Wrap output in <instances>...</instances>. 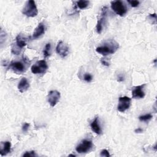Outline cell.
<instances>
[{"instance_id": "cell-1", "label": "cell", "mask_w": 157, "mask_h": 157, "mask_svg": "<svg viewBox=\"0 0 157 157\" xmlns=\"http://www.w3.org/2000/svg\"><path fill=\"white\" fill-rule=\"evenodd\" d=\"M119 48V44L114 40H107L104 41L96 48V52L103 56L113 54Z\"/></svg>"}, {"instance_id": "cell-2", "label": "cell", "mask_w": 157, "mask_h": 157, "mask_svg": "<svg viewBox=\"0 0 157 157\" xmlns=\"http://www.w3.org/2000/svg\"><path fill=\"white\" fill-rule=\"evenodd\" d=\"M29 61L27 59L23 58L20 60H14L11 61L9 64V67L17 74H21L26 71Z\"/></svg>"}, {"instance_id": "cell-3", "label": "cell", "mask_w": 157, "mask_h": 157, "mask_svg": "<svg viewBox=\"0 0 157 157\" xmlns=\"http://www.w3.org/2000/svg\"><path fill=\"white\" fill-rule=\"evenodd\" d=\"M27 39L22 34H18L15 39V42L12 47V53L15 55H19L21 50L26 45Z\"/></svg>"}, {"instance_id": "cell-4", "label": "cell", "mask_w": 157, "mask_h": 157, "mask_svg": "<svg viewBox=\"0 0 157 157\" xmlns=\"http://www.w3.org/2000/svg\"><path fill=\"white\" fill-rule=\"evenodd\" d=\"M22 13L28 17H36L38 14V10L35 2L33 0L28 1L22 9Z\"/></svg>"}, {"instance_id": "cell-5", "label": "cell", "mask_w": 157, "mask_h": 157, "mask_svg": "<svg viewBox=\"0 0 157 157\" xmlns=\"http://www.w3.org/2000/svg\"><path fill=\"white\" fill-rule=\"evenodd\" d=\"M48 69V65L47 62L44 60H39L36 62L34 64L31 66V72L34 74H44Z\"/></svg>"}, {"instance_id": "cell-6", "label": "cell", "mask_w": 157, "mask_h": 157, "mask_svg": "<svg viewBox=\"0 0 157 157\" xmlns=\"http://www.w3.org/2000/svg\"><path fill=\"white\" fill-rule=\"evenodd\" d=\"M112 9L118 15L123 17L127 12V8L125 4L121 1H114L111 2Z\"/></svg>"}, {"instance_id": "cell-7", "label": "cell", "mask_w": 157, "mask_h": 157, "mask_svg": "<svg viewBox=\"0 0 157 157\" xmlns=\"http://www.w3.org/2000/svg\"><path fill=\"white\" fill-rule=\"evenodd\" d=\"M93 148V142L90 140H83L75 148L78 153H85L91 150Z\"/></svg>"}, {"instance_id": "cell-8", "label": "cell", "mask_w": 157, "mask_h": 157, "mask_svg": "<svg viewBox=\"0 0 157 157\" xmlns=\"http://www.w3.org/2000/svg\"><path fill=\"white\" fill-rule=\"evenodd\" d=\"M107 10H108V8L106 6H104L101 9V17L98 20L97 25H96V31L98 34H101L102 33L104 25L105 23L106 16L107 14Z\"/></svg>"}, {"instance_id": "cell-9", "label": "cell", "mask_w": 157, "mask_h": 157, "mask_svg": "<svg viewBox=\"0 0 157 157\" xmlns=\"http://www.w3.org/2000/svg\"><path fill=\"white\" fill-rule=\"evenodd\" d=\"M131 99L129 97L123 96L120 97L118 99V104L117 110L120 112H124L128 109L131 105Z\"/></svg>"}, {"instance_id": "cell-10", "label": "cell", "mask_w": 157, "mask_h": 157, "mask_svg": "<svg viewBox=\"0 0 157 157\" xmlns=\"http://www.w3.org/2000/svg\"><path fill=\"white\" fill-rule=\"evenodd\" d=\"M60 98V93L56 90H51L47 95V101L52 107H54L58 102Z\"/></svg>"}, {"instance_id": "cell-11", "label": "cell", "mask_w": 157, "mask_h": 157, "mask_svg": "<svg viewBox=\"0 0 157 157\" xmlns=\"http://www.w3.org/2000/svg\"><path fill=\"white\" fill-rule=\"evenodd\" d=\"M68 45L63 41H59L56 47V53L62 58L66 57L69 53Z\"/></svg>"}, {"instance_id": "cell-12", "label": "cell", "mask_w": 157, "mask_h": 157, "mask_svg": "<svg viewBox=\"0 0 157 157\" xmlns=\"http://www.w3.org/2000/svg\"><path fill=\"white\" fill-rule=\"evenodd\" d=\"M145 84L133 87L132 90V97L134 99H142L145 97V92L144 91Z\"/></svg>"}, {"instance_id": "cell-13", "label": "cell", "mask_w": 157, "mask_h": 157, "mask_svg": "<svg viewBox=\"0 0 157 157\" xmlns=\"http://www.w3.org/2000/svg\"><path fill=\"white\" fill-rule=\"evenodd\" d=\"M45 26L43 23H40L38 26L36 28L33 34V39H36L40 37L45 33Z\"/></svg>"}, {"instance_id": "cell-14", "label": "cell", "mask_w": 157, "mask_h": 157, "mask_svg": "<svg viewBox=\"0 0 157 157\" xmlns=\"http://www.w3.org/2000/svg\"><path fill=\"white\" fill-rule=\"evenodd\" d=\"M11 151V143L9 141L2 142L0 150L1 156H3L7 155Z\"/></svg>"}, {"instance_id": "cell-15", "label": "cell", "mask_w": 157, "mask_h": 157, "mask_svg": "<svg viewBox=\"0 0 157 157\" xmlns=\"http://www.w3.org/2000/svg\"><path fill=\"white\" fill-rule=\"evenodd\" d=\"M29 87V83L25 77H23L18 84V89L21 93L26 91Z\"/></svg>"}, {"instance_id": "cell-16", "label": "cell", "mask_w": 157, "mask_h": 157, "mask_svg": "<svg viewBox=\"0 0 157 157\" xmlns=\"http://www.w3.org/2000/svg\"><path fill=\"white\" fill-rule=\"evenodd\" d=\"M90 126H91V130L94 133H96L97 134H101L102 130H101V126L99 125V123L98 117L95 118V119L90 124Z\"/></svg>"}, {"instance_id": "cell-17", "label": "cell", "mask_w": 157, "mask_h": 157, "mask_svg": "<svg viewBox=\"0 0 157 157\" xmlns=\"http://www.w3.org/2000/svg\"><path fill=\"white\" fill-rule=\"evenodd\" d=\"M90 2L88 1H78L76 2V6L78 8H79L80 9H86L88 5H89Z\"/></svg>"}, {"instance_id": "cell-18", "label": "cell", "mask_w": 157, "mask_h": 157, "mask_svg": "<svg viewBox=\"0 0 157 157\" xmlns=\"http://www.w3.org/2000/svg\"><path fill=\"white\" fill-rule=\"evenodd\" d=\"M50 50H51V44L50 43L46 44L43 51V55L44 58H47L50 55Z\"/></svg>"}, {"instance_id": "cell-19", "label": "cell", "mask_w": 157, "mask_h": 157, "mask_svg": "<svg viewBox=\"0 0 157 157\" xmlns=\"http://www.w3.org/2000/svg\"><path fill=\"white\" fill-rule=\"evenodd\" d=\"M153 116L151 113H147L144 115H141L139 117V119L141 121H147L152 118Z\"/></svg>"}, {"instance_id": "cell-20", "label": "cell", "mask_w": 157, "mask_h": 157, "mask_svg": "<svg viewBox=\"0 0 157 157\" xmlns=\"http://www.w3.org/2000/svg\"><path fill=\"white\" fill-rule=\"evenodd\" d=\"M23 156H29V157H34L36 156L37 155L36 154L34 151H26L24 153V154L22 155Z\"/></svg>"}, {"instance_id": "cell-21", "label": "cell", "mask_w": 157, "mask_h": 157, "mask_svg": "<svg viewBox=\"0 0 157 157\" xmlns=\"http://www.w3.org/2000/svg\"><path fill=\"white\" fill-rule=\"evenodd\" d=\"M93 79L92 75L88 73H85L83 75V80L87 82H90Z\"/></svg>"}, {"instance_id": "cell-22", "label": "cell", "mask_w": 157, "mask_h": 157, "mask_svg": "<svg viewBox=\"0 0 157 157\" xmlns=\"http://www.w3.org/2000/svg\"><path fill=\"white\" fill-rule=\"evenodd\" d=\"M128 2L131 5V7H137L139 6L140 2L139 1H128Z\"/></svg>"}, {"instance_id": "cell-23", "label": "cell", "mask_w": 157, "mask_h": 157, "mask_svg": "<svg viewBox=\"0 0 157 157\" xmlns=\"http://www.w3.org/2000/svg\"><path fill=\"white\" fill-rule=\"evenodd\" d=\"M100 156H105V157H109L110 156V155L109 154V152L106 150V149H104L102 150L101 153H100Z\"/></svg>"}, {"instance_id": "cell-24", "label": "cell", "mask_w": 157, "mask_h": 157, "mask_svg": "<svg viewBox=\"0 0 157 157\" xmlns=\"http://www.w3.org/2000/svg\"><path fill=\"white\" fill-rule=\"evenodd\" d=\"M30 124L28 123H25L22 126V130L23 132H26L28 130V128L29 127Z\"/></svg>"}, {"instance_id": "cell-25", "label": "cell", "mask_w": 157, "mask_h": 157, "mask_svg": "<svg viewBox=\"0 0 157 157\" xmlns=\"http://www.w3.org/2000/svg\"><path fill=\"white\" fill-rule=\"evenodd\" d=\"M101 62L104 66H109V62L105 58H102L101 59Z\"/></svg>"}, {"instance_id": "cell-26", "label": "cell", "mask_w": 157, "mask_h": 157, "mask_svg": "<svg viewBox=\"0 0 157 157\" xmlns=\"http://www.w3.org/2000/svg\"><path fill=\"white\" fill-rule=\"evenodd\" d=\"M148 17H149V18L151 20H153L154 22L156 23V15L155 13H154L153 14H150Z\"/></svg>"}, {"instance_id": "cell-27", "label": "cell", "mask_w": 157, "mask_h": 157, "mask_svg": "<svg viewBox=\"0 0 157 157\" xmlns=\"http://www.w3.org/2000/svg\"><path fill=\"white\" fill-rule=\"evenodd\" d=\"M117 80H118V82H123V81H124V75H123L122 74L121 75H118Z\"/></svg>"}, {"instance_id": "cell-28", "label": "cell", "mask_w": 157, "mask_h": 157, "mask_svg": "<svg viewBox=\"0 0 157 157\" xmlns=\"http://www.w3.org/2000/svg\"><path fill=\"white\" fill-rule=\"evenodd\" d=\"M142 131H143V130L140 128H138L137 129H135V132H136V133H141V132H142Z\"/></svg>"}, {"instance_id": "cell-29", "label": "cell", "mask_w": 157, "mask_h": 157, "mask_svg": "<svg viewBox=\"0 0 157 157\" xmlns=\"http://www.w3.org/2000/svg\"><path fill=\"white\" fill-rule=\"evenodd\" d=\"M69 156H75V155H69Z\"/></svg>"}]
</instances>
